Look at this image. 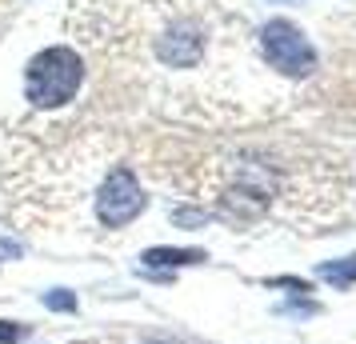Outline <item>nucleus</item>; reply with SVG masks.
Returning a JSON list of instances; mask_svg holds the SVG:
<instances>
[{
  "label": "nucleus",
  "mask_w": 356,
  "mask_h": 344,
  "mask_svg": "<svg viewBox=\"0 0 356 344\" xmlns=\"http://www.w3.org/2000/svg\"><path fill=\"white\" fill-rule=\"evenodd\" d=\"M204 261V252L196 248H148L145 252V264H196Z\"/></svg>",
  "instance_id": "39448f33"
},
{
  "label": "nucleus",
  "mask_w": 356,
  "mask_h": 344,
  "mask_svg": "<svg viewBox=\"0 0 356 344\" xmlns=\"http://www.w3.org/2000/svg\"><path fill=\"white\" fill-rule=\"evenodd\" d=\"M84 84V60L68 44L40 49L24 68V97L33 108H65Z\"/></svg>",
  "instance_id": "f257e3e1"
},
{
  "label": "nucleus",
  "mask_w": 356,
  "mask_h": 344,
  "mask_svg": "<svg viewBox=\"0 0 356 344\" xmlns=\"http://www.w3.org/2000/svg\"><path fill=\"white\" fill-rule=\"evenodd\" d=\"M321 277L328 280V284H340V288H344V284H353V280H356V252H353V256H344V261L324 264Z\"/></svg>",
  "instance_id": "423d86ee"
},
{
  "label": "nucleus",
  "mask_w": 356,
  "mask_h": 344,
  "mask_svg": "<svg viewBox=\"0 0 356 344\" xmlns=\"http://www.w3.org/2000/svg\"><path fill=\"white\" fill-rule=\"evenodd\" d=\"M145 213V193H140V181L132 177V168H113L97 188V220L104 229H124L129 220Z\"/></svg>",
  "instance_id": "7ed1b4c3"
},
{
  "label": "nucleus",
  "mask_w": 356,
  "mask_h": 344,
  "mask_svg": "<svg viewBox=\"0 0 356 344\" xmlns=\"http://www.w3.org/2000/svg\"><path fill=\"white\" fill-rule=\"evenodd\" d=\"M260 52H264V60L276 72H284L292 81L316 72V49H312V40L292 20H268L260 28Z\"/></svg>",
  "instance_id": "f03ea898"
},
{
  "label": "nucleus",
  "mask_w": 356,
  "mask_h": 344,
  "mask_svg": "<svg viewBox=\"0 0 356 344\" xmlns=\"http://www.w3.org/2000/svg\"><path fill=\"white\" fill-rule=\"evenodd\" d=\"M204 56V33L193 20H172L156 36V60L168 68H193Z\"/></svg>",
  "instance_id": "20e7f679"
},
{
  "label": "nucleus",
  "mask_w": 356,
  "mask_h": 344,
  "mask_svg": "<svg viewBox=\"0 0 356 344\" xmlns=\"http://www.w3.org/2000/svg\"><path fill=\"white\" fill-rule=\"evenodd\" d=\"M24 336V328H0V344H13Z\"/></svg>",
  "instance_id": "0eeeda50"
},
{
  "label": "nucleus",
  "mask_w": 356,
  "mask_h": 344,
  "mask_svg": "<svg viewBox=\"0 0 356 344\" xmlns=\"http://www.w3.org/2000/svg\"><path fill=\"white\" fill-rule=\"evenodd\" d=\"M161 344H164V341H161Z\"/></svg>",
  "instance_id": "6e6552de"
}]
</instances>
